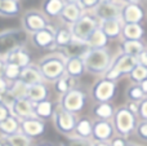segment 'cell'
Instances as JSON below:
<instances>
[{
  "label": "cell",
  "instance_id": "obj_1",
  "mask_svg": "<svg viewBox=\"0 0 147 146\" xmlns=\"http://www.w3.org/2000/svg\"><path fill=\"white\" fill-rule=\"evenodd\" d=\"M38 67L44 80L54 83L66 74V58L61 52H52L39 61Z\"/></svg>",
  "mask_w": 147,
  "mask_h": 146
},
{
  "label": "cell",
  "instance_id": "obj_2",
  "mask_svg": "<svg viewBox=\"0 0 147 146\" xmlns=\"http://www.w3.org/2000/svg\"><path fill=\"white\" fill-rule=\"evenodd\" d=\"M27 34L18 27H10L0 31V59H5L12 52L25 48Z\"/></svg>",
  "mask_w": 147,
  "mask_h": 146
},
{
  "label": "cell",
  "instance_id": "obj_3",
  "mask_svg": "<svg viewBox=\"0 0 147 146\" xmlns=\"http://www.w3.org/2000/svg\"><path fill=\"white\" fill-rule=\"evenodd\" d=\"M85 71L94 75H105L111 65V57L106 48L89 49L83 57Z\"/></svg>",
  "mask_w": 147,
  "mask_h": 146
},
{
  "label": "cell",
  "instance_id": "obj_4",
  "mask_svg": "<svg viewBox=\"0 0 147 146\" xmlns=\"http://www.w3.org/2000/svg\"><path fill=\"white\" fill-rule=\"evenodd\" d=\"M137 116L133 115L127 106L116 109L112 116V126L120 137H128L136 131L137 127Z\"/></svg>",
  "mask_w": 147,
  "mask_h": 146
},
{
  "label": "cell",
  "instance_id": "obj_5",
  "mask_svg": "<svg viewBox=\"0 0 147 146\" xmlns=\"http://www.w3.org/2000/svg\"><path fill=\"white\" fill-rule=\"evenodd\" d=\"M99 27V22L93 13H84L78 21L70 27L72 34V39L78 41L86 43L90 35Z\"/></svg>",
  "mask_w": 147,
  "mask_h": 146
},
{
  "label": "cell",
  "instance_id": "obj_6",
  "mask_svg": "<svg viewBox=\"0 0 147 146\" xmlns=\"http://www.w3.org/2000/svg\"><path fill=\"white\" fill-rule=\"evenodd\" d=\"M137 64H138L137 57L127 56V54L121 53L120 56H117L116 58L111 62L110 69L107 70V72L103 75V78L115 82V80H116L117 78H120L121 75L130 74L132 70L137 66Z\"/></svg>",
  "mask_w": 147,
  "mask_h": 146
},
{
  "label": "cell",
  "instance_id": "obj_7",
  "mask_svg": "<svg viewBox=\"0 0 147 146\" xmlns=\"http://www.w3.org/2000/svg\"><path fill=\"white\" fill-rule=\"evenodd\" d=\"M52 119H53L54 127H56V129L59 133L65 135V136H71L74 132H75L76 122H78L76 115L66 111L58 103H57V106H54Z\"/></svg>",
  "mask_w": 147,
  "mask_h": 146
},
{
  "label": "cell",
  "instance_id": "obj_8",
  "mask_svg": "<svg viewBox=\"0 0 147 146\" xmlns=\"http://www.w3.org/2000/svg\"><path fill=\"white\" fill-rule=\"evenodd\" d=\"M48 25V18L40 10L28 9L21 16V28L26 34H30V35L43 30Z\"/></svg>",
  "mask_w": 147,
  "mask_h": 146
},
{
  "label": "cell",
  "instance_id": "obj_9",
  "mask_svg": "<svg viewBox=\"0 0 147 146\" xmlns=\"http://www.w3.org/2000/svg\"><path fill=\"white\" fill-rule=\"evenodd\" d=\"M86 103V95L83 89L80 88H74V89L69 91L67 93H65L63 96H61L58 105L62 106L66 111L71 114H78L84 109Z\"/></svg>",
  "mask_w": 147,
  "mask_h": 146
},
{
  "label": "cell",
  "instance_id": "obj_10",
  "mask_svg": "<svg viewBox=\"0 0 147 146\" xmlns=\"http://www.w3.org/2000/svg\"><path fill=\"white\" fill-rule=\"evenodd\" d=\"M120 9H121V3L111 1V0H99L98 5L93 10V14L98 20V22L120 20Z\"/></svg>",
  "mask_w": 147,
  "mask_h": 146
},
{
  "label": "cell",
  "instance_id": "obj_11",
  "mask_svg": "<svg viewBox=\"0 0 147 146\" xmlns=\"http://www.w3.org/2000/svg\"><path fill=\"white\" fill-rule=\"evenodd\" d=\"M115 92H116V84L115 82L109 79H102L97 80L96 84L92 87V96L98 103L102 102H110L114 98Z\"/></svg>",
  "mask_w": 147,
  "mask_h": 146
},
{
  "label": "cell",
  "instance_id": "obj_12",
  "mask_svg": "<svg viewBox=\"0 0 147 146\" xmlns=\"http://www.w3.org/2000/svg\"><path fill=\"white\" fill-rule=\"evenodd\" d=\"M145 17V10L142 5L137 1H128L121 4L120 9V21L123 25H129V23H140L143 21Z\"/></svg>",
  "mask_w": 147,
  "mask_h": 146
},
{
  "label": "cell",
  "instance_id": "obj_13",
  "mask_svg": "<svg viewBox=\"0 0 147 146\" xmlns=\"http://www.w3.org/2000/svg\"><path fill=\"white\" fill-rule=\"evenodd\" d=\"M54 36H56V27L49 23L47 27L38 32L31 35V43L39 49H57L56 43H54Z\"/></svg>",
  "mask_w": 147,
  "mask_h": 146
},
{
  "label": "cell",
  "instance_id": "obj_14",
  "mask_svg": "<svg viewBox=\"0 0 147 146\" xmlns=\"http://www.w3.org/2000/svg\"><path fill=\"white\" fill-rule=\"evenodd\" d=\"M5 101V100H4ZM9 106L10 114L18 120H23L27 118H34L35 116V110H34V103L28 101L27 98H20V100H12L5 101Z\"/></svg>",
  "mask_w": 147,
  "mask_h": 146
},
{
  "label": "cell",
  "instance_id": "obj_15",
  "mask_svg": "<svg viewBox=\"0 0 147 146\" xmlns=\"http://www.w3.org/2000/svg\"><path fill=\"white\" fill-rule=\"evenodd\" d=\"M20 132L25 136L30 137L31 140L40 137L45 132V122L38 119L36 116L23 119L20 122Z\"/></svg>",
  "mask_w": 147,
  "mask_h": 146
},
{
  "label": "cell",
  "instance_id": "obj_16",
  "mask_svg": "<svg viewBox=\"0 0 147 146\" xmlns=\"http://www.w3.org/2000/svg\"><path fill=\"white\" fill-rule=\"evenodd\" d=\"M114 135V126L110 120L97 119L92 123V137L94 141H110Z\"/></svg>",
  "mask_w": 147,
  "mask_h": 146
},
{
  "label": "cell",
  "instance_id": "obj_17",
  "mask_svg": "<svg viewBox=\"0 0 147 146\" xmlns=\"http://www.w3.org/2000/svg\"><path fill=\"white\" fill-rule=\"evenodd\" d=\"M83 14L84 12L79 7L78 1H65L63 9H62L61 14H59V20L65 23V26L71 27Z\"/></svg>",
  "mask_w": 147,
  "mask_h": 146
},
{
  "label": "cell",
  "instance_id": "obj_18",
  "mask_svg": "<svg viewBox=\"0 0 147 146\" xmlns=\"http://www.w3.org/2000/svg\"><path fill=\"white\" fill-rule=\"evenodd\" d=\"M18 80H21V82L25 85H27V87L44 83V79H43V76H41L40 71H39L38 65H35V64H30L28 66L23 67V69L21 70L20 79Z\"/></svg>",
  "mask_w": 147,
  "mask_h": 146
},
{
  "label": "cell",
  "instance_id": "obj_19",
  "mask_svg": "<svg viewBox=\"0 0 147 146\" xmlns=\"http://www.w3.org/2000/svg\"><path fill=\"white\" fill-rule=\"evenodd\" d=\"M89 51V47L86 43H83V41H78V40H74L70 41L67 45L62 47L58 52H61L62 54L65 56V58H75V57H80L83 58L84 54Z\"/></svg>",
  "mask_w": 147,
  "mask_h": 146
},
{
  "label": "cell",
  "instance_id": "obj_20",
  "mask_svg": "<svg viewBox=\"0 0 147 146\" xmlns=\"http://www.w3.org/2000/svg\"><path fill=\"white\" fill-rule=\"evenodd\" d=\"M48 97H49V89L44 83L27 87L26 98H27L28 101H31L32 103H38L44 100H48Z\"/></svg>",
  "mask_w": 147,
  "mask_h": 146
},
{
  "label": "cell",
  "instance_id": "obj_21",
  "mask_svg": "<svg viewBox=\"0 0 147 146\" xmlns=\"http://www.w3.org/2000/svg\"><path fill=\"white\" fill-rule=\"evenodd\" d=\"M4 61L7 62V64L17 65V66L21 67V69H23V67L28 66L30 64H32V62H31L30 53H28L25 48H20V49H17V51L12 52V53H10L9 56L4 59Z\"/></svg>",
  "mask_w": 147,
  "mask_h": 146
},
{
  "label": "cell",
  "instance_id": "obj_22",
  "mask_svg": "<svg viewBox=\"0 0 147 146\" xmlns=\"http://www.w3.org/2000/svg\"><path fill=\"white\" fill-rule=\"evenodd\" d=\"M99 28L107 36V39H115L121 35L123 23L120 20H109L99 22Z\"/></svg>",
  "mask_w": 147,
  "mask_h": 146
},
{
  "label": "cell",
  "instance_id": "obj_23",
  "mask_svg": "<svg viewBox=\"0 0 147 146\" xmlns=\"http://www.w3.org/2000/svg\"><path fill=\"white\" fill-rule=\"evenodd\" d=\"M21 13V3L17 0H0V17L14 18Z\"/></svg>",
  "mask_w": 147,
  "mask_h": 146
},
{
  "label": "cell",
  "instance_id": "obj_24",
  "mask_svg": "<svg viewBox=\"0 0 147 146\" xmlns=\"http://www.w3.org/2000/svg\"><path fill=\"white\" fill-rule=\"evenodd\" d=\"M34 110H35V116L40 120H47L53 116L54 106L51 100H44L41 102L34 103Z\"/></svg>",
  "mask_w": 147,
  "mask_h": 146
},
{
  "label": "cell",
  "instance_id": "obj_25",
  "mask_svg": "<svg viewBox=\"0 0 147 146\" xmlns=\"http://www.w3.org/2000/svg\"><path fill=\"white\" fill-rule=\"evenodd\" d=\"M84 72H85V67H84L83 58L75 57V58L66 59V75L76 79V78H80Z\"/></svg>",
  "mask_w": 147,
  "mask_h": 146
},
{
  "label": "cell",
  "instance_id": "obj_26",
  "mask_svg": "<svg viewBox=\"0 0 147 146\" xmlns=\"http://www.w3.org/2000/svg\"><path fill=\"white\" fill-rule=\"evenodd\" d=\"M145 51L146 47L142 43V40H124L121 43V53L127 56L138 57Z\"/></svg>",
  "mask_w": 147,
  "mask_h": 146
},
{
  "label": "cell",
  "instance_id": "obj_27",
  "mask_svg": "<svg viewBox=\"0 0 147 146\" xmlns=\"http://www.w3.org/2000/svg\"><path fill=\"white\" fill-rule=\"evenodd\" d=\"M143 34H145V30L140 23L123 25L121 35L124 38V40H141Z\"/></svg>",
  "mask_w": 147,
  "mask_h": 146
},
{
  "label": "cell",
  "instance_id": "obj_28",
  "mask_svg": "<svg viewBox=\"0 0 147 146\" xmlns=\"http://www.w3.org/2000/svg\"><path fill=\"white\" fill-rule=\"evenodd\" d=\"M26 92H27V85H25L21 80H16V82L10 83L9 89H8L7 95L4 97L9 98V101L26 98Z\"/></svg>",
  "mask_w": 147,
  "mask_h": 146
},
{
  "label": "cell",
  "instance_id": "obj_29",
  "mask_svg": "<svg viewBox=\"0 0 147 146\" xmlns=\"http://www.w3.org/2000/svg\"><path fill=\"white\" fill-rule=\"evenodd\" d=\"M20 132V120L17 118H14L13 115L8 116L5 120L0 122V133L3 135V137L10 136Z\"/></svg>",
  "mask_w": 147,
  "mask_h": 146
},
{
  "label": "cell",
  "instance_id": "obj_30",
  "mask_svg": "<svg viewBox=\"0 0 147 146\" xmlns=\"http://www.w3.org/2000/svg\"><path fill=\"white\" fill-rule=\"evenodd\" d=\"M109 43V39L107 36L102 32L101 28H97L93 34L90 35V38L86 40V44H88L89 49H103Z\"/></svg>",
  "mask_w": 147,
  "mask_h": 146
},
{
  "label": "cell",
  "instance_id": "obj_31",
  "mask_svg": "<svg viewBox=\"0 0 147 146\" xmlns=\"http://www.w3.org/2000/svg\"><path fill=\"white\" fill-rule=\"evenodd\" d=\"M74 88H76V79H74V78L69 76L66 74L62 78H59L57 82H54V91L61 96H63L65 93H67Z\"/></svg>",
  "mask_w": 147,
  "mask_h": 146
},
{
  "label": "cell",
  "instance_id": "obj_32",
  "mask_svg": "<svg viewBox=\"0 0 147 146\" xmlns=\"http://www.w3.org/2000/svg\"><path fill=\"white\" fill-rule=\"evenodd\" d=\"M65 1L62 0H47L43 3V13L45 17H59L62 9H63Z\"/></svg>",
  "mask_w": 147,
  "mask_h": 146
},
{
  "label": "cell",
  "instance_id": "obj_33",
  "mask_svg": "<svg viewBox=\"0 0 147 146\" xmlns=\"http://www.w3.org/2000/svg\"><path fill=\"white\" fill-rule=\"evenodd\" d=\"M72 41V34L69 26H61V27L56 28V36H54V43L58 49L62 47L67 45V44Z\"/></svg>",
  "mask_w": 147,
  "mask_h": 146
},
{
  "label": "cell",
  "instance_id": "obj_34",
  "mask_svg": "<svg viewBox=\"0 0 147 146\" xmlns=\"http://www.w3.org/2000/svg\"><path fill=\"white\" fill-rule=\"evenodd\" d=\"M3 142L5 146H32V140L21 132L3 137Z\"/></svg>",
  "mask_w": 147,
  "mask_h": 146
},
{
  "label": "cell",
  "instance_id": "obj_35",
  "mask_svg": "<svg viewBox=\"0 0 147 146\" xmlns=\"http://www.w3.org/2000/svg\"><path fill=\"white\" fill-rule=\"evenodd\" d=\"M115 109L110 102H102L94 106L93 114L97 119H102V120H110V118L114 116Z\"/></svg>",
  "mask_w": 147,
  "mask_h": 146
},
{
  "label": "cell",
  "instance_id": "obj_36",
  "mask_svg": "<svg viewBox=\"0 0 147 146\" xmlns=\"http://www.w3.org/2000/svg\"><path fill=\"white\" fill-rule=\"evenodd\" d=\"M74 135L81 139H90L92 137V122L88 118H79L76 122Z\"/></svg>",
  "mask_w": 147,
  "mask_h": 146
},
{
  "label": "cell",
  "instance_id": "obj_37",
  "mask_svg": "<svg viewBox=\"0 0 147 146\" xmlns=\"http://www.w3.org/2000/svg\"><path fill=\"white\" fill-rule=\"evenodd\" d=\"M93 141L90 139H81L78 136H67L63 141L59 142V146H92Z\"/></svg>",
  "mask_w": 147,
  "mask_h": 146
},
{
  "label": "cell",
  "instance_id": "obj_38",
  "mask_svg": "<svg viewBox=\"0 0 147 146\" xmlns=\"http://www.w3.org/2000/svg\"><path fill=\"white\" fill-rule=\"evenodd\" d=\"M129 78L134 84H141L143 80L147 79V67L137 64V66H136L134 69L132 70V72L129 74Z\"/></svg>",
  "mask_w": 147,
  "mask_h": 146
},
{
  "label": "cell",
  "instance_id": "obj_39",
  "mask_svg": "<svg viewBox=\"0 0 147 146\" xmlns=\"http://www.w3.org/2000/svg\"><path fill=\"white\" fill-rule=\"evenodd\" d=\"M21 67H18L14 64H7L5 62V71H4V78L8 80L9 83H13L16 80L20 79V74H21Z\"/></svg>",
  "mask_w": 147,
  "mask_h": 146
},
{
  "label": "cell",
  "instance_id": "obj_40",
  "mask_svg": "<svg viewBox=\"0 0 147 146\" xmlns=\"http://www.w3.org/2000/svg\"><path fill=\"white\" fill-rule=\"evenodd\" d=\"M145 93L142 92L141 87L138 84H134V85H130L128 87L127 89V98L132 102H141V101L145 98Z\"/></svg>",
  "mask_w": 147,
  "mask_h": 146
},
{
  "label": "cell",
  "instance_id": "obj_41",
  "mask_svg": "<svg viewBox=\"0 0 147 146\" xmlns=\"http://www.w3.org/2000/svg\"><path fill=\"white\" fill-rule=\"evenodd\" d=\"M98 3L99 0H78V4L83 12L84 10H94Z\"/></svg>",
  "mask_w": 147,
  "mask_h": 146
},
{
  "label": "cell",
  "instance_id": "obj_42",
  "mask_svg": "<svg viewBox=\"0 0 147 146\" xmlns=\"http://www.w3.org/2000/svg\"><path fill=\"white\" fill-rule=\"evenodd\" d=\"M136 133L140 139L147 140V120H140L136 127Z\"/></svg>",
  "mask_w": 147,
  "mask_h": 146
},
{
  "label": "cell",
  "instance_id": "obj_43",
  "mask_svg": "<svg viewBox=\"0 0 147 146\" xmlns=\"http://www.w3.org/2000/svg\"><path fill=\"white\" fill-rule=\"evenodd\" d=\"M141 120H147V96L143 98L138 105V115Z\"/></svg>",
  "mask_w": 147,
  "mask_h": 146
},
{
  "label": "cell",
  "instance_id": "obj_44",
  "mask_svg": "<svg viewBox=\"0 0 147 146\" xmlns=\"http://www.w3.org/2000/svg\"><path fill=\"white\" fill-rule=\"evenodd\" d=\"M12 114H10V110H9V106H8V103L5 102H1L0 103V122L5 120V119L8 118V116H10Z\"/></svg>",
  "mask_w": 147,
  "mask_h": 146
},
{
  "label": "cell",
  "instance_id": "obj_45",
  "mask_svg": "<svg viewBox=\"0 0 147 146\" xmlns=\"http://www.w3.org/2000/svg\"><path fill=\"white\" fill-rule=\"evenodd\" d=\"M110 146H128V141L125 137H114V139L110 140Z\"/></svg>",
  "mask_w": 147,
  "mask_h": 146
},
{
  "label": "cell",
  "instance_id": "obj_46",
  "mask_svg": "<svg viewBox=\"0 0 147 146\" xmlns=\"http://www.w3.org/2000/svg\"><path fill=\"white\" fill-rule=\"evenodd\" d=\"M9 85H10V83L5 78H0V96L4 97L7 95L8 89H9Z\"/></svg>",
  "mask_w": 147,
  "mask_h": 146
},
{
  "label": "cell",
  "instance_id": "obj_47",
  "mask_svg": "<svg viewBox=\"0 0 147 146\" xmlns=\"http://www.w3.org/2000/svg\"><path fill=\"white\" fill-rule=\"evenodd\" d=\"M138 105H140V102H132V101H129L127 105V109L133 114V115L137 116L138 115Z\"/></svg>",
  "mask_w": 147,
  "mask_h": 146
},
{
  "label": "cell",
  "instance_id": "obj_48",
  "mask_svg": "<svg viewBox=\"0 0 147 146\" xmlns=\"http://www.w3.org/2000/svg\"><path fill=\"white\" fill-rule=\"evenodd\" d=\"M137 58H138V64L142 65V66H145V67H147V49L145 52H142V53H141Z\"/></svg>",
  "mask_w": 147,
  "mask_h": 146
},
{
  "label": "cell",
  "instance_id": "obj_49",
  "mask_svg": "<svg viewBox=\"0 0 147 146\" xmlns=\"http://www.w3.org/2000/svg\"><path fill=\"white\" fill-rule=\"evenodd\" d=\"M4 71H5V61L0 59V78H4Z\"/></svg>",
  "mask_w": 147,
  "mask_h": 146
},
{
  "label": "cell",
  "instance_id": "obj_50",
  "mask_svg": "<svg viewBox=\"0 0 147 146\" xmlns=\"http://www.w3.org/2000/svg\"><path fill=\"white\" fill-rule=\"evenodd\" d=\"M92 146H110L109 141H93Z\"/></svg>",
  "mask_w": 147,
  "mask_h": 146
},
{
  "label": "cell",
  "instance_id": "obj_51",
  "mask_svg": "<svg viewBox=\"0 0 147 146\" xmlns=\"http://www.w3.org/2000/svg\"><path fill=\"white\" fill-rule=\"evenodd\" d=\"M141 87V89H142V92L145 93V96H147V79L146 80H143L141 84H138Z\"/></svg>",
  "mask_w": 147,
  "mask_h": 146
},
{
  "label": "cell",
  "instance_id": "obj_52",
  "mask_svg": "<svg viewBox=\"0 0 147 146\" xmlns=\"http://www.w3.org/2000/svg\"><path fill=\"white\" fill-rule=\"evenodd\" d=\"M38 146H56V145L51 144V142H41V144H39Z\"/></svg>",
  "mask_w": 147,
  "mask_h": 146
},
{
  "label": "cell",
  "instance_id": "obj_53",
  "mask_svg": "<svg viewBox=\"0 0 147 146\" xmlns=\"http://www.w3.org/2000/svg\"><path fill=\"white\" fill-rule=\"evenodd\" d=\"M128 146H142V145H138V144H133V142H128Z\"/></svg>",
  "mask_w": 147,
  "mask_h": 146
},
{
  "label": "cell",
  "instance_id": "obj_54",
  "mask_svg": "<svg viewBox=\"0 0 147 146\" xmlns=\"http://www.w3.org/2000/svg\"><path fill=\"white\" fill-rule=\"evenodd\" d=\"M1 102H4V97H3V96H0V103Z\"/></svg>",
  "mask_w": 147,
  "mask_h": 146
},
{
  "label": "cell",
  "instance_id": "obj_55",
  "mask_svg": "<svg viewBox=\"0 0 147 146\" xmlns=\"http://www.w3.org/2000/svg\"><path fill=\"white\" fill-rule=\"evenodd\" d=\"M0 146H5V144L3 142V140H0Z\"/></svg>",
  "mask_w": 147,
  "mask_h": 146
}]
</instances>
